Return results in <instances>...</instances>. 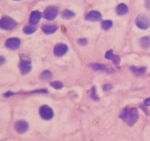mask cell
<instances>
[{
	"label": "cell",
	"mask_w": 150,
	"mask_h": 141,
	"mask_svg": "<svg viewBox=\"0 0 150 141\" xmlns=\"http://www.w3.org/2000/svg\"><path fill=\"white\" fill-rule=\"evenodd\" d=\"M120 118L123 119L124 121L127 122L128 125L132 126L139 119V113L136 108H132L131 109H128L125 108L121 112L120 115Z\"/></svg>",
	"instance_id": "obj_1"
},
{
	"label": "cell",
	"mask_w": 150,
	"mask_h": 141,
	"mask_svg": "<svg viewBox=\"0 0 150 141\" xmlns=\"http://www.w3.org/2000/svg\"><path fill=\"white\" fill-rule=\"evenodd\" d=\"M20 68L22 74H27L31 70V61L28 56L25 55H20Z\"/></svg>",
	"instance_id": "obj_2"
},
{
	"label": "cell",
	"mask_w": 150,
	"mask_h": 141,
	"mask_svg": "<svg viewBox=\"0 0 150 141\" xmlns=\"http://www.w3.org/2000/svg\"><path fill=\"white\" fill-rule=\"evenodd\" d=\"M16 22L13 19L9 17V16H3L0 20V27L6 31H10L13 30L14 27H16Z\"/></svg>",
	"instance_id": "obj_3"
},
{
	"label": "cell",
	"mask_w": 150,
	"mask_h": 141,
	"mask_svg": "<svg viewBox=\"0 0 150 141\" xmlns=\"http://www.w3.org/2000/svg\"><path fill=\"white\" fill-rule=\"evenodd\" d=\"M136 25L140 29H148L150 27V19L146 15L140 14V15L137 16Z\"/></svg>",
	"instance_id": "obj_4"
},
{
	"label": "cell",
	"mask_w": 150,
	"mask_h": 141,
	"mask_svg": "<svg viewBox=\"0 0 150 141\" xmlns=\"http://www.w3.org/2000/svg\"><path fill=\"white\" fill-rule=\"evenodd\" d=\"M40 117L45 120H51L54 117V112L48 105H42L39 109Z\"/></svg>",
	"instance_id": "obj_5"
},
{
	"label": "cell",
	"mask_w": 150,
	"mask_h": 141,
	"mask_svg": "<svg viewBox=\"0 0 150 141\" xmlns=\"http://www.w3.org/2000/svg\"><path fill=\"white\" fill-rule=\"evenodd\" d=\"M58 14V8L55 6H48L44 12V17L47 20H53Z\"/></svg>",
	"instance_id": "obj_6"
},
{
	"label": "cell",
	"mask_w": 150,
	"mask_h": 141,
	"mask_svg": "<svg viewBox=\"0 0 150 141\" xmlns=\"http://www.w3.org/2000/svg\"><path fill=\"white\" fill-rule=\"evenodd\" d=\"M21 44V41L18 38H9L6 41V48L12 50L18 49Z\"/></svg>",
	"instance_id": "obj_7"
},
{
	"label": "cell",
	"mask_w": 150,
	"mask_h": 141,
	"mask_svg": "<svg viewBox=\"0 0 150 141\" xmlns=\"http://www.w3.org/2000/svg\"><path fill=\"white\" fill-rule=\"evenodd\" d=\"M14 128H15V130L18 133L20 134H23V133H24L28 130L29 129V124L28 122H27L26 121H18L16 122V123H15V125H14Z\"/></svg>",
	"instance_id": "obj_8"
},
{
	"label": "cell",
	"mask_w": 150,
	"mask_h": 141,
	"mask_svg": "<svg viewBox=\"0 0 150 141\" xmlns=\"http://www.w3.org/2000/svg\"><path fill=\"white\" fill-rule=\"evenodd\" d=\"M68 52V46L65 44H57L54 46V54L57 57H62Z\"/></svg>",
	"instance_id": "obj_9"
},
{
	"label": "cell",
	"mask_w": 150,
	"mask_h": 141,
	"mask_svg": "<svg viewBox=\"0 0 150 141\" xmlns=\"http://www.w3.org/2000/svg\"><path fill=\"white\" fill-rule=\"evenodd\" d=\"M101 14L97 11H90L86 16V20L89 21H99L101 20Z\"/></svg>",
	"instance_id": "obj_10"
},
{
	"label": "cell",
	"mask_w": 150,
	"mask_h": 141,
	"mask_svg": "<svg viewBox=\"0 0 150 141\" xmlns=\"http://www.w3.org/2000/svg\"><path fill=\"white\" fill-rule=\"evenodd\" d=\"M41 18V14L39 11H33L30 16V23L32 24H37Z\"/></svg>",
	"instance_id": "obj_11"
},
{
	"label": "cell",
	"mask_w": 150,
	"mask_h": 141,
	"mask_svg": "<svg viewBox=\"0 0 150 141\" xmlns=\"http://www.w3.org/2000/svg\"><path fill=\"white\" fill-rule=\"evenodd\" d=\"M43 32L47 34H54V32H56L58 30V27L56 25H44L41 27Z\"/></svg>",
	"instance_id": "obj_12"
},
{
	"label": "cell",
	"mask_w": 150,
	"mask_h": 141,
	"mask_svg": "<svg viewBox=\"0 0 150 141\" xmlns=\"http://www.w3.org/2000/svg\"><path fill=\"white\" fill-rule=\"evenodd\" d=\"M116 12H117V14H118V15L122 16V15H125V14H126L127 13H128V8L125 4L121 3V4L118 5V6H117Z\"/></svg>",
	"instance_id": "obj_13"
},
{
	"label": "cell",
	"mask_w": 150,
	"mask_h": 141,
	"mask_svg": "<svg viewBox=\"0 0 150 141\" xmlns=\"http://www.w3.org/2000/svg\"><path fill=\"white\" fill-rule=\"evenodd\" d=\"M90 67L93 70H96V71H108V70L107 66L102 65V64H99V63H92V64H90Z\"/></svg>",
	"instance_id": "obj_14"
},
{
	"label": "cell",
	"mask_w": 150,
	"mask_h": 141,
	"mask_svg": "<svg viewBox=\"0 0 150 141\" xmlns=\"http://www.w3.org/2000/svg\"><path fill=\"white\" fill-rule=\"evenodd\" d=\"M37 31V27L34 26V24H29L26 25L24 27H23V31H24L25 34H31Z\"/></svg>",
	"instance_id": "obj_15"
},
{
	"label": "cell",
	"mask_w": 150,
	"mask_h": 141,
	"mask_svg": "<svg viewBox=\"0 0 150 141\" xmlns=\"http://www.w3.org/2000/svg\"><path fill=\"white\" fill-rule=\"evenodd\" d=\"M140 45L143 48L147 49L150 47V38L149 37H144L140 41Z\"/></svg>",
	"instance_id": "obj_16"
},
{
	"label": "cell",
	"mask_w": 150,
	"mask_h": 141,
	"mask_svg": "<svg viewBox=\"0 0 150 141\" xmlns=\"http://www.w3.org/2000/svg\"><path fill=\"white\" fill-rule=\"evenodd\" d=\"M131 70L134 73V74H136V75H142V74H143L145 72H146V68L144 67H141V68H137L134 67V66H132L131 67Z\"/></svg>",
	"instance_id": "obj_17"
},
{
	"label": "cell",
	"mask_w": 150,
	"mask_h": 141,
	"mask_svg": "<svg viewBox=\"0 0 150 141\" xmlns=\"http://www.w3.org/2000/svg\"><path fill=\"white\" fill-rule=\"evenodd\" d=\"M62 16L65 18V19L69 20V19H72V18L74 17L75 14L73 12L69 10V9H66V10L62 12Z\"/></svg>",
	"instance_id": "obj_18"
},
{
	"label": "cell",
	"mask_w": 150,
	"mask_h": 141,
	"mask_svg": "<svg viewBox=\"0 0 150 141\" xmlns=\"http://www.w3.org/2000/svg\"><path fill=\"white\" fill-rule=\"evenodd\" d=\"M52 73L50 71H48V70H46V71H45L42 74H41L40 78H41V80H49L50 79L52 78Z\"/></svg>",
	"instance_id": "obj_19"
},
{
	"label": "cell",
	"mask_w": 150,
	"mask_h": 141,
	"mask_svg": "<svg viewBox=\"0 0 150 141\" xmlns=\"http://www.w3.org/2000/svg\"><path fill=\"white\" fill-rule=\"evenodd\" d=\"M113 25V22L111 20H105V21H103L102 23V28L103 30H105V31H108L110 28V27H112Z\"/></svg>",
	"instance_id": "obj_20"
},
{
	"label": "cell",
	"mask_w": 150,
	"mask_h": 141,
	"mask_svg": "<svg viewBox=\"0 0 150 141\" xmlns=\"http://www.w3.org/2000/svg\"><path fill=\"white\" fill-rule=\"evenodd\" d=\"M51 86L52 88H54V89L59 90L63 88V83L61 81H54V82L51 83Z\"/></svg>",
	"instance_id": "obj_21"
},
{
	"label": "cell",
	"mask_w": 150,
	"mask_h": 141,
	"mask_svg": "<svg viewBox=\"0 0 150 141\" xmlns=\"http://www.w3.org/2000/svg\"><path fill=\"white\" fill-rule=\"evenodd\" d=\"M91 98L93 99L94 101H98L99 98L97 96V94H96V88H93L92 90H91Z\"/></svg>",
	"instance_id": "obj_22"
},
{
	"label": "cell",
	"mask_w": 150,
	"mask_h": 141,
	"mask_svg": "<svg viewBox=\"0 0 150 141\" xmlns=\"http://www.w3.org/2000/svg\"><path fill=\"white\" fill-rule=\"evenodd\" d=\"M111 60L113 61V63H114L116 66L119 65L120 63H121V58H120V57L117 56H115V55H114V56H113V58Z\"/></svg>",
	"instance_id": "obj_23"
},
{
	"label": "cell",
	"mask_w": 150,
	"mask_h": 141,
	"mask_svg": "<svg viewBox=\"0 0 150 141\" xmlns=\"http://www.w3.org/2000/svg\"><path fill=\"white\" fill-rule=\"evenodd\" d=\"M113 56H114V54H113V52L111 50L108 51V52H107V53H106V58H107V59H110V60H111L113 58Z\"/></svg>",
	"instance_id": "obj_24"
},
{
	"label": "cell",
	"mask_w": 150,
	"mask_h": 141,
	"mask_svg": "<svg viewBox=\"0 0 150 141\" xmlns=\"http://www.w3.org/2000/svg\"><path fill=\"white\" fill-rule=\"evenodd\" d=\"M78 43L80 45H87V40L86 38H81L78 41Z\"/></svg>",
	"instance_id": "obj_25"
},
{
	"label": "cell",
	"mask_w": 150,
	"mask_h": 141,
	"mask_svg": "<svg viewBox=\"0 0 150 141\" xmlns=\"http://www.w3.org/2000/svg\"><path fill=\"white\" fill-rule=\"evenodd\" d=\"M103 90H105V91H107V90H110V89H112V86H111V84L108 83V84H105V85L103 86Z\"/></svg>",
	"instance_id": "obj_26"
},
{
	"label": "cell",
	"mask_w": 150,
	"mask_h": 141,
	"mask_svg": "<svg viewBox=\"0 0 150 141\" xmlns=\"http://www.w3.org/2000/svg\"><path fill=\"white\" fill-rule=\"evenodd\" d=\"M145 6L148 9H150V0H146L145 2Z\"/></svg>",
	"instance_id": "obj_27"
},
{
	"label": "cell",
	"mask_w": 150,
	"mask_h": 141,
	"mask_svg": "<svg viewBox=\"0 0 150 141\" xmlns=\"http://www.w3.org/2000/svg\"><path fill=\"white\" fill-rule=\"evenodd\" d=\"M6 62V59H5L4 57H2V56H0V66L3 65Z\"/></svg>",
	"instance_id": "obj_28"
},
{
	"label": "cell",
	"mask_w": 150,
	"mask_h": 141,
	"mask_svg": "<svg viewBox=\"0 0 150 141\" xmlns=\"http://www.w3.org/2000/svg\"><path fill=\"white\" fill-rule=\"evenodd\" d=\"M144 105L146 106H147V107H148V106H150V98L146 99V101H145V102H144Z\"/></svg>",
	"instance_id": "obj_29"
},
{
	"label": "cell",
	"mask_w": 150,
	"mask_h": 141,
	"mask_svg": "<svg viewBox=\"0 0 150 141\" xmlns=\"http://www.w3.org/2000/svg\"><path fill=\"white\" fill-rule=\"evenodd\" d=\"M15 1H20V0H15Z\"/></svg>",
	"instance_id": "obj_30"
}]
</instances>
